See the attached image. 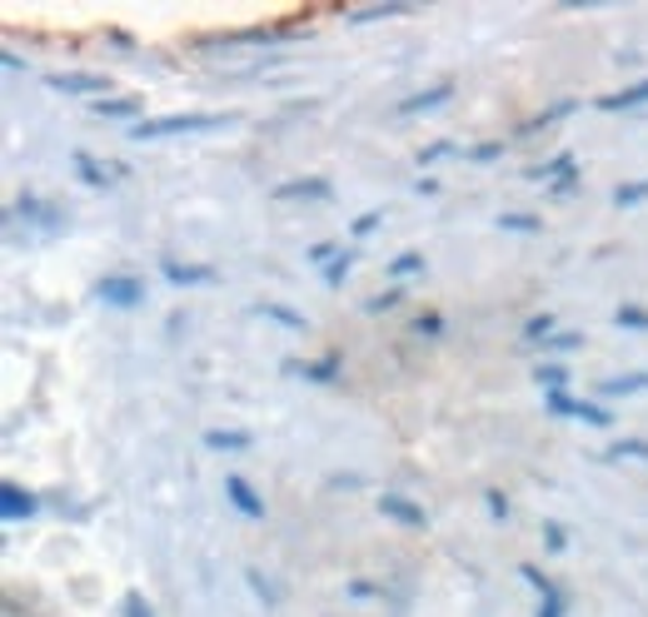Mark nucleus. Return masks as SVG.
<instances>
[{"instance_id": "f257e3e1", "label": "nucleus", "mask_w": 648, "mask_h": 617, "mask_svg": "<svg viewBox=\"0 0 648 617\" xmlns=\"http://www.w3.org/2000/svg\"><path fill=\"white\" fill-rule=\"evenodd\" d=\"M270 46H274V36H230V40L200 46V55L230 75H245V71H259V65H265V50Z\"/></svg>"}, {"instance_id": "f03ea898", "label": "nucleus", "mask_w": 648, "mask_h": 617, "mask_svg": "<svg viewBox=\"0 0 648 617\" xmlns=\"http://www.w3.org/2000/svg\"><path fill=\"white\" fill-rule=\"evenodd\" d=\"M230 125V115H160V120H135L125 129L135 145L145 140H166V135H200V129H220Z\"/></svg>"}, {"instance_id": "7ed1b4c3", "label": "nucleus", "mask_w": 648, "mask_h": 617, "mask_svg": "<svg viewBox=\"0 0 648 617\" xmlns=\"http://www.w3.org/2000/svg\"><path fill=\"white\" fill-rule=\"evenodd\" d=\"M5 220H15V224L25 220V239H36V234H40V239H56V234L71 224V220H65V210H56V205H46V199H36V195L15 199L11 210H5Z\"/></svg>"}, {"instance_id": "20e7f679", "label": "nucleus", "mask_w": 648, "mask_h": 617, "mask_svg": "<svg viewBox=\"0 0 648 617\" xmlns=\"http://www.w3.org/2000/svg\"><path fill=\"white\" fill-rule=\"evenodd\" d=\"M95 299L110 304V309H135V304H145V284L130 280V274H110V280L95 284Z\"/></svg>"}, {"instance_id": "39448f33", "label": "nucleus", "mask_w": 648, "mask_h": 617, "mask_svg": "<svg viewBox=\"0 0 648 617\" xmlns=\"http://www.w3.org/2000/svg\"><path fill=\"white\" fill-rule=\"evenodd\" d=\"M529 180H543L549 195L564 199V195H574V189H578V164H574V155H554L543 170H529Z\"/></svg>"}, {"instance_id": "423d86ee", "label": "nucleus", "mask_w": 648, "mask_h": 617, "mask_svg": "<svg viewBox=\"0 0 648 617\" xmlns=\"http://www.w3.org/2000/svg\"><path fill=\"white\" fill-rule=\"evenodd\" d=\"M543 404L554 408V414H564V419H584V423H594V429H609V423H613L609 408H599V404H578V398H568L564 388H554V394L543 398Z\"/></svg>"}, {"instance_id": "0eeeda50", "label": "nucleus", "mask_w": 648, "mask_h": 617, "mask_svg": "<svg viewBox=\"0 0 648 617\" xmlns=\"http://www.w3.org/2000/svg\"><path fill=\"white\" fill-rule=\"evenodd\" d=\"M379 513H384L389 523H400V528H425V508L414 498H404V493H379Z\"/></svg>"}, {"instance_id": "6e6552de", "label": "nucleus", "mask_w": 648, "mask_h": 617, "mask_svg": "<svg viewBox=\"0 0 648 617\" xmlns=\"http://www.w3.org/2000/svg\"><path fill=\"white\" fill-rule=\"evenodd\" d=\"M30 513H36V493H25L21 483L5 478V483H0V518H5V523H25Z\"/></svg>"}, {"instance_id": "1a4fd4ad", "label": "nucleus", "mask_w": 648, "mask_h": 617, "mask_svg": "<svg viewBox=\"0 0 648 617\" xmlns=\"http://www.w3.org/2000/svg\"><path fill=\"white\" fill-rule=\"evenodd\" d=\"M334 195L330 180H319V175H305V180H284V185H274V199H325Z\"/></svg>"}, {"instance_id": "9d476101", "label": "nucleus", "mask_w": 648, "mask_h": 617, "mask_svg": "<svg viewBox=\"0 0 648 617\" xmlns=\"http://www.w3.org/2000/svg\"><path fill=\"white\" fill-rule=\"evenodd\" d=\"M50 90H60V95H95V100H106L110 81H106V75H50Z\"/></svg>"}, {"instance_id": "9b49d317", "label": "nucleus", "mask_w": 648, "mask_h": 617, "mask_svg": "<svg viewBox=\"0 0 648 617\" xmlns=\"http://www.w3.org/2000/svg\"><path fill=\"white\" fill-rule=\"evenodd\" d=\"M160 274H166L170 284H215L220 274H215V264H180V259H160Z\"/></svg>"}, {"instance_id": "f8f14e48", "label": "nucleus", "mask_w": 648, "mask_h": 617, "mask_svg": "<svg viewBox=\"0 0 648 617\" xmlns=\"http://www.w3.org/2000/svg\"><path fill=\"white\" fill-rule=\"evenodd\" d=\"M340 354H325V359L305 363V359H290V373H299V379H309V384H334L340 379Z\"/></svg>"}, {"instance_id": "ddd939ff", "label": "nucleus", "mask_w": 648, "mask_h": 617, "mask_svg": "<svg viewBox=\"0 0 648 617\" xmlns=\"http://www.w3.org/2000/svg\"><path fill=\"white\" fill-rule=\"evenodd\" d=\"M224 498L235 503V508L245 513V518H265V498H259V493L249 489L245 478H224Z\"/></svg>"}, {"instance_id": "4468645a", "label": "nucleus", "mask_w": 648, "mask_h": 617, "mask_svg": "<svg viewBox=\"0 0 648 617\" xmlns=\"http://www.w3.org/2000/svg\"><path fill=\"white\" fill-rule=\"evenodd\" d=\"M454 95V85H435V90H419V95H404L400 100V115H419V110H439Z\"/></svg>"}, {"instance_id": "2eb2a0df", "label": "nucleus", "mask_w": 648, "mask_h": 617, "mask_svg": "<svg viewBox=\"0 0 648 617\" xmlns=\"http://www.w3.org/2000/svg\"><path fill=\"white\" fill-rule=\"evenodd\" d=\"M95 115L100 120H135L140 115V100H135V95H106V100H95Z\"/></svg>"}, {"instance_id": "dca6fc26", "label": "nucleus", "mask_w": 648, "mask_h": 617, "mask_svg": "<svg viewBox=\"0 0 648 617\" xmlns=\"http://www.w3.org/2000/svg\"><path fill=\"white\" fill-rule=\"evenodd\" d=\"M638 388H648V373H613V379H603L599 394L603 398H624V394H638Z\"/></svg>"}, {"instance_id": "f3484780", "label": "nucleus", "mask_w": 648, "mask_h": 617, "mask_svg": "<svg viewBox=\"0 0 648 617\" xmlns=\"http://www.w3.org/2000/svg\"><path fill=\"white\" fill-rule=\"evenodd\" d=\"M205 443H210L215 454H245L249 433H240V429H210V433H205Z\"/></svg>"}, {"instance_id": "a211bd4d", "label": "nucleus", "mask_w": 648, "mask_h": 617, "mask_svg": "<svg viewBox=\"0 0 648 617\" xmlns=\"http://www.w3.org/2000/svg\"><path fill=\"white\" fill-rule=\"evenodd\" d=\"M644 100H648V81H638V85H628V90L603 95L599 110H634V106H644Z\"/></svg>"}, {"instance_id": "6ab92c4d", "label": "nucleus", "mask_w": 648, "mask_h": 617, "mask_svg": "<svg viewBox=\"0 0 648 617\" xmlns=\"http://www.w3.org/2000/svg\"><path fill=\"white\" fill-rule=\"evenodd\" d=\"M71 164H75V175H81L90 189H106V185H110V175H106V170H100V160H95V155L75 150V155H71Z\"/></svg>"}, {"instance_id": "aec40b11", "label": "nucleus", "mask_w": 648, "mask_h": 617, "mask_svg": "<svg viewBox=\"0 0 648 617\" xmlns=\"http://www.w3.org/2000/svg\"><path fill=\"white\" fill-rule=\"evenodd\" d=\"M255 314L274 319V324H280V329H305V314H295V309H290V304H274V299L255 304Z\"/></svg>"}, {"instance_id": "412c9836", "label": "nucleus", "mask_w": 648, "mask_h": 617, "mask_svg": "<svg viewBox=\"0 0 648 617\" xmlns=\"http://www.w3.org/2000/svg\"><path fill=\"white\" fill-rule=\"evenodd\" d=\"M404 11H409V0H384V5H365V11H350L344 21L365 25V21H384V15H404Z\"/></svg>"}, {"instance_id": "4be33fe9", "label": "nucleus", "mask_w": 648, "mask_h": 617, "mask_svg": "<svg viewBox=\"0 0 648 617\" xmlns=\"http://www.w3.org/2000/svg\"><path fill=\"white\" fill-rule=\"evenodd\" d=\"M350 269H354V249H340V255L325 264V284H330V289H334V284H344V274H350Z\"/></svg>"}, {"instance_id": "5701e85b", "label": "nucleus", "mask_w": 648, "mask_h": 617, "mask_svg": "<svg viewBox=\"0 0 648 617\" xmlns=\"http://www.w3.org/2000/svg\"><path fill=\"white\" fill-rule=\"evenodd\" d=\"M518 572H524V582H534V588H539V593H543V603H554V597H564V593H559V588H554V582H549L539 568H534V563H524V568H518Z\"/></svg>"}, {"instance_id": "b1692460", "label": "nucleus", "mask_w": 648, "mask_h": 617, "mask_svg": "<svg viewBox=\"0 0 648 617\" xmlns=\"http://www.w3.org/2000/svg\"><path fill=\"white\" fill-rule=\"evenodd\" d=\"M638 199H648V180H628L613 189V205H638Z\"/></svg>"}, {"instance_id": "393cba45", "label": "nucleus", "mask_w": 648, "mask_h": 617, "mask_svg": "<svg viewBox=\"0 0 648 617\" xmlns=\"http://www.w3.org/2000/svg\"><path fill=\"white\" fill-rule=\"evenodd\" d=\"M534 379H539V384L549 388V394H554V388L568 379V369H564V363H539V369H534Z\"/></svg>"}, {"instance_id": "a878e982", "label": "nucleus", "mask_w": 648, "mask_h": 617, "mask_svg": "<svg viewBox=\"0 0 648 617\" xmlns=\"http://www.w3.org/2000/svg\"><path fill=\"white\" fill-rule=\"evenodd\" d=\"M619 329H648V309H638V304H619Z\"/></svg>"}, {"instance_id": "bb28decb", "label": "nucleus", "mask_w": 648, "mask_h": 617, "mask_svg": "<svg viewBox=\"0 0 648 617\" xmlns=\"http://www.w3.org/2000/svg\"><path fill=\"white\" fill-rule=\"evenodd\" d=\"M499 230H514V234H539V220H534V214H499Z\"/></svg>"}, {"instance_id": "cd10ccee", "label": "nucleus", "mask_w": 648, "mask_h": 617, "mask_svg": "<svg viewBox=\"0 0 648 617\" xmlns=\"http://www.w3.org/2000/svg\"><path fill=\"white\" fill-rule=\"evenodd\" d=\"M554 334H559V329H554V319H549V314H534L529 324H524V338H543V344H549Z\"/></svg>"}, {"instance_id": "c85d7f7f", "label": "nucleus", "mask_w": 648, "mask_h": 617, "mask_svg": "<svg viewBox=\"0 0 648 617\" xmlns=\"http://www.w3.org/2000/svg\"><path fill=\"white\" fill-rule=\"evenodd\" d=\"M419 269H425V255H400L394 264H389V274H394V280H409V274H419Z\"/></svg>"}, {"instance_id": "c756f323", "label": "nucleus", "mask_w": 648, "mask_h": 617, "mask_svg": "<svg viewBox=\"0 0 648 617\" xmlns=\"http://www.w3.org/2000/svg\"><path fill=\"white\" fill-rule=\"evenodd\" d=\"M400 299H404V289H400V284H394V289L375 294V299L365 304V314H384V309H394V304H400Z\"/></svg>"}, {"instance_id": "7c9ffc66", "label": "nucleus", "mask_w": 648, "mask_h": 617, "mask_svg": "<svg viewBox=\"0 0 648 617\" xmlns=\"http://www.w3.org/2000/svg\"><path fill=\"white\" fill-rule=\"evenodd\" d=\"M499 155H504V145L489 140V145H474V150L464 155V160H469V164H489V160H499Z\"/></svg>"}, {"instance_id": "2f4dec72", "label": "nucleus", "mask_w": 648, "mask_h": 617, "mask_svg": "<svg viewBox=\"0 0 648 617\" xmlns=\"http://www.w3.org/2000/svg\"><path fill=\"white\" fill-rule=\"evenodd\" d=\"M613 458H648V443H644V439H624V443H613Z\"/></svg>"}, {"instance_id": "473e14b6", "label": "nucleus", "mask_w": 648, "mask_h": 617, "mask_svg": "<svg viewBox=\"0 0 648 617\" xmlns=\"http://www.w3.org/2000/svg\"><path fill=\"white\" fill-rule=\"evenodd\" d=\"M414 334L439 338V334H444V319H439V314H419V319H414Z\"/></svg>"}, {"instance_id": "72a5a7b5", "label": "nucleus", "mask_w": 648, "mask_h": 617, "mask_svg": "<svg viewBox=\"0 0 648 617\" xmlns=\"http://www.w3.org/2000/svg\"><path fill=\"white\" fill-rule=\"evenodd\" d=\"M484 508L494 513L499 523H504V518H509V498H504V493H499V489H489V493H484Z\"/></svg>"}, {"instance_id": "f704fd0d", "label": "nucleus", "mask_w": 648, "mask_h": 617, "mask_svg": "<svg viewBox=\"0 0 648 617\" xmlns=\"http://www.w3.org/2000/svg\"><path fill=\"white\" fill-rule=\"evenodd\" d=\"M460 145L454 140H439V145H429V150H419V164H435V160H444V155H454Z\"/></svg>"}, {"instance_id": "c9c22d12", "label": "nucleus", "mask_w": 648, "mask_h": 617, "mask_svg": "<svg viewBox=\"0 0 648 617\" xmlns=\"http://www.w3.org/2000/svg\"><path fill=\"white\" fill-rule=\"evenodd\" d=\"M120 607H125V617H155L150 603H145L140 593H125V603H120Z\"/></svg>"}, {"instance_id": "e433bc0d", "label": "nucleus", "mask_w": 648, "mask_h": 617, "mask_svg": "<svg viewBox=\"0 0 648 617\" xmlns=\"http://www.w3.org/2000/svg\"><path fill=\"white\" fill-rule=\"evenodd\" d=\"M379 220H384V210H369V214H359V220H354V234H369V230H379Z\"/></svg>"}, {"instance_id": "4c0bfd02", "label": "nucleus", "mask_w": 648, "mask_h": 617, "mask_svg": "<svg viewBox=\"0 0 648 617\" xmlns=\"http://www.w3.org/2000/svg\"><path fill=\"white\" fill-rule=\"evenodd\" d=\"M578 344H584V334H554L543 349H578Z\"/></svg>"}, {"instance_id": "58836bf2", "label": "nucleus", "mask_w": 648, "mask_h": 617, "mask_svg": "<svg viewBox=\"0 0 648 617\" xmlns=\"http://www.w3.org/2000/svg\"><path fill=\"white\" fill-rule=\"evenodd\" d=\"M245 578H249V588H255V593H259V597H265V603H274V588H270V582H265V578H259V572H255V568H249V572H245Z\"/></svg>"}, {"instance_id": "ea45409f", "label": "nucleus", "mask_w": 648, "mask_h": 617, "mask_svg": "<svg viewBox=\"0 0 648 617\" xmlns=\"http://www.w3.org/2000/svg\"><path fill=\"white\" fill-rule=\"evenodd\" d=\"M543 543H549V547L559 553V547L568 543V538H564V528H559V523H543Z\"/></svg>"}, {"instance_id": "a19ab883", "label": "nucleus", "mask_w": 648, "mask_h": 617, "mask_svg": "<svg viewBox=\"0 0 648 617\" xmlns=\"http://www.w3.org/2000/svg\"><path fill=\"white\" fill-rule=\"evenodd\" d=\"M334 255H340V245H315V249H309V259H315V264H330Z\"/></svg>"}, {"instance_id": "79ce46f5", "label": "nucleus", "mask_w": 648, "mask_h": 617, "mask_svg": "<svg viewBox=\"0 0 648 617\" xmlns=\"http://www.w3.org/2000/svg\"><path fill=\"white\" fill-rule=\"evenodd\" d=\"M539 617H564V597H554V603H543Z\"/></svg>"}]
</instances>
